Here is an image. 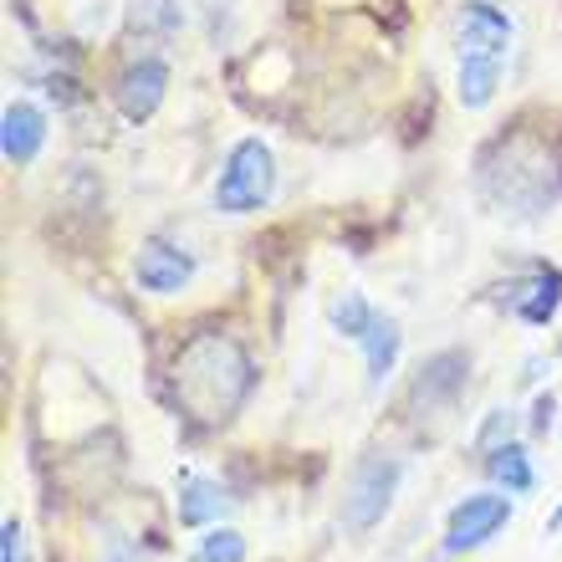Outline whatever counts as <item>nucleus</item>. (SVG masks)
<instances>
[{
    "label": "nucleus",
    "instance_id": "1",
    "mask_svg": "<svg viewBox=\"0 0 562 562\" xmlns=\"http://www.w3.org/2000/svg\"><path fill=\"white\" fill-rule=\"evenodd\" d=\"M251 384H256V373H251L246 348L221 338V333L194 338L175 363L179 404L190 409L194 425H225L240 409V400L251 394Z\"/></svg>",
    "mask_w": 562,
    "mask_h": 562
},
{
    "label": "nucleus",
    "instance_id": "2",
    "mask_svg": "<svg viewBox=\"0 0 562 562\" xmlns=\"http://www.w3.org/2000/svg\"><path fill=\"white\" fill-rule=\"evenodd\" d=\"M517 26L502 5L486 0H465L456 15V52H460V72H456V98L460 108H486L502 88L506 57H512Z\"/></svg>",
    "mask_w": 562,
    "mask_h": 562
},
{
    "label": "nucleus",
    "instance_id": "3",
    "mask_svg": "<svg viewBox=\"0 0 562 562\" xmlns=\"http://www.w3.org/2000/svg\"><path fill=\"white\" fill-rule=\"evenodd\" d=\"M277 190V159L261 138H240L221 164V179H215V210L221 215H251L261 210Z\"/></svg>",
    "mask_w": 562,
    "mask_h": 562
},
{
    "label": "nucleus",
    "instance_id": "4",
    "mask_svg": "<svg viewBox=\"0 0 562 562\" xmlns=\"http://www.w3.org/2000/svg\"><path fill=\"white\" fill-rule=\"evenodd\" d=\"M394 486H400V460L369 456L363 465H353L348 475V491H342V527L348 532H369L379 527L394 502Z\"/></svg>",
    "mask_w": 562,
    "mask_h": 562
},
{
    "label": "nucleus",
    "instance_id": "5",
    "mask_svg": "<svg viewBox=\"0 0 562 562\" xmlns=\"http://www.w3.org/2000/svg\"><path fill=\"white\" fill-rule=\"evenodd\" d=\"M506 521H512V502H506L502 491L465 496V502L450 512V521H445L440 552H445V558H460V552H471V548H486V542L502 532Z\"/></svg>",
    "mask_w": 562,
    "mask_h": 562
},
{
    "label": "nucleus",
    "instance_id": "6",
    "mask_svg": "<svg viewBox=\"0 0 562 562\" xmlns=\"http://www.w3.org/2000/svg\"><path fill=\"white\" fill-rule=\"evenodd\" d=\"M194 277V256L184 246H169V240H144L134 256V281L154 296H175L184 292Z\"/></svg>",
    "mask_w": 562,
    "mask_h": 562
},
{
    "label": "nucleus",
    "instance_id": "7",
    "mask_svg": "<svg viewBox=\"0 0 562 562\" xmlns=\"http://www.w3.org/2000/svg\"><path fill=\"white\" fill-rule=\"evenodd\" d=\"M164 88H169V67H164L159 57H138V61H128V67L119 72L113 98H119L123 119L144 123V119H154V108L164 103Z\"/></svg>",
    "mask_w": 562,
    "mask_h": 562
},
{
    "label": "nucleus",
    "instance_id": "8",
    "mask_svg": "<svg viewBox=\"0 0 562 562\" xmlns=\"http://www.w3.org/2000/svg\"><path fill=\"white\" fill-rule=\"evenodd\" d=\"M42 144H46V113L36 103H26V98H15L5 108V119H0V154H5V164L26 169L42 154Z\"/></svg>",
    "mask_w": 562,
    "mask_h": 562
},
{
    "label": "nucleus",
    "instance_id": "9",
    "mask_svg": "<svg viewBox=\"0 0 562 562\" xmlns=\"http://www.w3.org/2000/svg\"><path fill=\"white\" fill-rule=\"evenodd\" d=\"M400 342H404V333H400V323L394 317H373V327H369V338H363V369H369V389H379L394 373V363H400Z\"/></svg>",
    "mask_w": 562,
    "mask_h": 562
},
{
    "label": "nucleus",
    "instance_id": "10",
    "mask_svg": "<svg viewBox=\"0 0 562 562\" xmlns=\"http://www.w3.org/2000/svg\"><path fill=\"white\" fill-rule=\"evenodd\" d=\"M486 475L496 481V486H506V496H527V491L537 486L532 456H527L517 440H506V445H496V450H486Z\"/></svg>",
    "mask_w": 562,
    "mask_h": 562
},
{
    "label": "nucleus",
    "instance_id": "11",
    "mask_svg": "<svg viewBox=\"0 0 562 562\" xmlns=\"http://www.w3.org/2000/svg\"><path fill=\"white\" fill-rule=\"evenodd\" d=\"M225 491L215 486V481H200V475H190L184 486H179V521L184 527H205V521H215L225 512Z\"/></svg>",
    "mask_w": 562,
    "mask_h": 562
},
{
    "label": "nucleus",
    "instance_id": "12",
    "mask_svg": "<svg viewBox=\"0 0 562 562\" xmlns=\"http://www.w3.org/2000/svg\"><path fill=\"white\" fill-rule=\"evenodd\" d=\"M558 307H562V271L542 267L532 277V286H527V296L517 302V317L521 323H532V327H542V323H552V312Z\"/></svg>",
    "mask_w": 562,
    "mask_h": 562
},
{
    "label": "nucleus",
    "instance_id": "13",
    "mask_svg": "<svg viewBox=\"0 0 562 562\" xmlns=\"http://www.w3.org/2000/svg\"><path fill=\"white\" fill-rule=\"evenodd\" d=\"M373 317H379V312L369 307V296H363V292H342L338 302H333V327H338L348 342H363V338H369Z\"/></svg>",
    "mask_w": 562,
    "mask_h": 562
},
{
    "label": "nucleus",
    "instance_id": "14",
    "mask_svg": "<svg viewBox=\"0 0 562 562\" xmlns=\"http://www.w3.org/2000/svg\"><path fill=\"white\" fill-rule=\"evenodd\" d=\"M128 26L144 31V36H175L179 5L175 0H128Z\"/></svg>",
    "mask_w": 562,
    "mask_h": 562
},
{
    "label": "nucleus",
    "instance_id": "15",
    "mask_svg": "<svg viewBox=\"0 0 562 562\" xmlns=\"http://www.w3.org/2000/svg\"><path fill=\"white\" fill-rule=\"evenodd\" d=\"M194 562H246V537L236 527H210L194 548Z\"/></svg>",
    "mask_w": 562,
    "mask_h": 562
},
{
    "label": "nucleus",
    "instance_id": "16",
    "mask_svg": "<svg viewBox=\"0 0 562 562\" xmlns=\"http://www.w3.org/2000/svg\"><path fill=\"white\" fill-rule=\"evenodd\" d=\"M512 425H517V419H512V409H491V419L486 425H481V450H496V445H506L512 440Z\"/></svg>",
    "mask_w": 562,
    "mask_h": 562
},
{
    "label": "nucleus",
    "instance_id": "17",
    "mask_svg": "<svg viewBox=\"0 0 562 562\" xmlns=\"http://www.w3.org/2000/svg\"><path fill=\"white\" fill-rule=\"evenodd\" d=\"M0 562H21V521H5L0 527Z\"/></svg>",
    "mask_w": 562,
    "mask_h": 562
},
{
    "label": "nucleus",
    "instance_id": "18",
    "mask_svg": "<svg viewBox=\"0 0 562 562\" xmlns=\"http://www.w3.org/2000/svg\"><path fill=\"white\" fill-rule=\"evenodd\" d=\"M552 415H558L552 394H537V404H532V429H537V435H548V429H552Z\"/></svg>",
    "mask_w": 562,
    "mask_h": 562
},
{
    "label": "nucleus",
    "instance_id": "19",
    "mask_svg": "<svg viewBox=\"0 0 562 562\" xmlns=\"http://www.w3.org/2000/svg\"><path fill=\"white\" fill-rule=\"evenodd\" d=\"M558 527H562V506H558V517H552V521H548V532H558Z\"/></svg>",
    "mask_w": 562,
    "mask_h": 562
}]
</instances>
